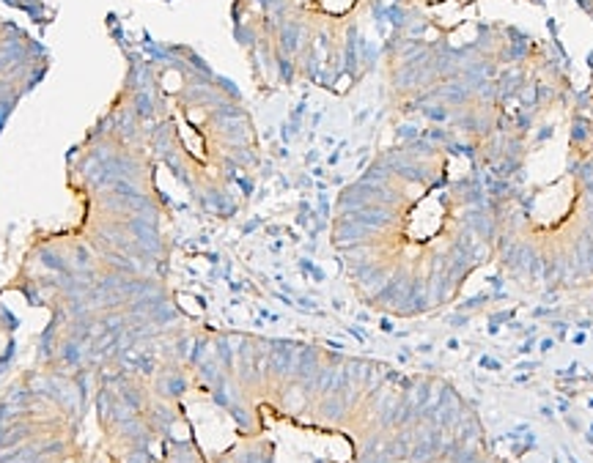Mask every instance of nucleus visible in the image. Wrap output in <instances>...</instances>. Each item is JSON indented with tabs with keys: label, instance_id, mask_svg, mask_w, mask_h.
<instances>
[{
	"label": "nucleus",
	"instance_id": "obj_8",
	"mask_svg": "<svg viewBox=\"0 0 593 463\" xmlns=\"http://www.w3.org/2000/svg\"><path fill=\"white\" fill-rule=\"evenodd\" d=\"M478 365H481L483 367V370H500V362H497L495 359V356H486V353H483V356H481V359H478Z\"/></svg>",
	"mask_w": 593,
	"mask_h": 463
},
{
	"label": "nucleus",
	"instance_id": "obj_1",
	"mask_svg": "<svg viewBox=\"0 0 593 463\" xmlns=\"http://www.w3.org/2000/svg\"><path fill=\"white\" fill-rule=\"evenodd\" d=\"M132 96L119 93L66 156V181L80 203L71 228L30 239L8 290L47 307V367L88 381L157 378L190 362L170 296L167 195Z\"/></svg>",
	"mask_w": 593,
	"mask_h": 463
},
{
	"label": "nucleus",
	"instance_id": "obj_5",
	"mask_svg": "<svg viewBox=\"0 0 593 463\" xmlns=\"http://www.w3.org/2000/svg\"><path fill=\"white\" fill-rule=\"evenodd\" d=\"M453 430H456V441H459L461 447H464V444L470 447V444H475L481 439V425H478L475 417H467V419H464V414H461V419L456 422Z\"/></svg>",
	"mask_w": 593,
	"mask_h": 463
},
{
	"label": "nucleus",
	"instance_id": "obj_7",
	"mask_svg": "<svg viewBox=\"0 0 593 463\" xmlns=\"http://www.w3.org/2000/svg\"><path fill=\"white\" fill-rule=\"evenodd\" d=\"M492 302V293L489 290H483V293H475L473 299H467V302H461V310H475V307H481V304Z\"/></svg>",
	"mask_w": 593,
	"mask_h": 463
},
{
	"label": "nucleus",
	"instance_id": "obj_16",
	"mask_svg": "<svg viewBox=\"0 0 593 463\" xmlns=\"http://www.w3.org/2000/svg\"><path fill=\"white\" fill-rule=\"evenodd\" d=\"M569 461H571V463H579V461H574V455H569Z\"/></svg>",
	"mask_w": 593,
	"mask_h": 463
},
{
	"label": "nucleus",
	"instance_id": "obj_9",
	"mask_svg": "<svg viewBox=\"0 0 593 463\" xmlns=\"http://www.w3.org/2000/svg\"><path fill=\"white\" fill-rule=\"evenodd\" d=\"M451 324H453V326H467V315H453V318H451Z\"/></svg>",
	"mask_w": 593,
	"mask_h": 463
},
{
	"label": "nucleus",
	"instance_id": "obj_11",
	"mask_svg": "<svg viewBox=\"0 0 593 463\" xmlns=\"http://www.w3.org/2000/svg\"><path fill=\"white\" fill-rule=\"evenodd\" d=\"M489 283H492V285H495L497 290H500V288H502V277H492V280H489Z\"/></svg>",
	"mask_w": 593,
	"mask_h": 463
},
{
	"label": "nucleus",
	"instance_id": "obj_18",
	"mask_svg": "<svg viewBox=\"0 0 593 463\" xmlns=\"http://www.w3.org/2000/svg\"><path fill=\"white\" fill-rule=\"evenodd\" d=\"M591 406H593V397H591Z\"/></svg>",
	"mask_w": 593,
	"mask_h": 463
},
{
	"label": "nucleus",
	"instance_id": "obj_15",
	"mask_svg": "<svg viewBox=\"0 0 593 463\" xmlns=\"http://www.w3.org/2000/svg\"><path fill=\"white\" fill-rule=\"evenodd\" d=\"M478 463H492V461H483V458H478Z\"/></svg>",
	"mask_w": 593,
	"mask_h": 463
},
{
	"label": "nucleus",
	"instance_id": "obj_2",
	"mask_svg": "<svg viewBox=\"0 0 593 463\" xmlns=\"http://www.w3.org/2000/svg\"><path fill=\"white\" fill-rule=\"evenodd\" d=\"M49 58L36 39L11 22H0V104L17 107L20 99L42 83Z\"/></svg>",
	"mask_w": 593,
	"mask_h": 463
},
{
	"label": "nucleus",
	"instance_id": "obj_13",
	"mask_svg": "<svg viewBox=\"0 0 593 463\" xmlns=\"http://www.w3.org/2000/svg\"><path fill=\"white\" fill-rule=\"evenodd\" d=\"M549 312L552 310H546V307H538V310H536V318H541V315H549Z\"/></svg>",
	"mask_w": 593,
	"mask_h": 463
},
{
	"label": "nucleus",
	"instance_id": "obj_17",
	"mask_svg": "<svg viewBox=\"0 0 593 463\" xmlns=\"http://www.w3.org/2000/svg\"><path fill=\"white\" fill-rule=\"evenodd\" d=\"M591 433H593V425H591Z\"/></svg>",
	"mask_w": 593,
	"mask_h": 463
},
{
	"label": "nucleus",
	"instance_id": "obj_14",
	"mask_svg": "<svg viewBox=\"0 0 593 463\" xmlns=\"http://www.w3.org/2000/svg\"><path fill=\"white\" fill-rule=\"evenodd\" d=\"M558 406H560V411H563V414L569 411V400H563V397H560V403H558Z\"/></svg>",
	"mask_w": 593,
	"mask_h": 463
},
{
	"label": "nucleus",
	"instance_id": "obj_12",
	"mask_svg": "<svg viewBox=\"0 0 593 463\" xmlns=\"http://www.w3.org/2000/svg\"><path fill=\"white\" fill-rule=\"evenodd\" d=\"M582 343H585V334H582V332L574 334V346H582Z\"/></svg>",
	"mask_w": 593,
	"mask_h": 463
},
{
	"label": "nucleus",
	"instance_id": "obj_19",
	"mask_svg": "<svg viewBox=\"0 0 593 463\" xmlns=\"http://www.w3.org/2000/svg\"><path fill=\"white\" fill-rule=\"evenodd\" d=\"M555 463H560V461H555Z\"/></svg>",
	"mask_w": 593,
	"mask_h": 463
},
{
	"label": "nucleus",
	"instance_id": "obj_6",
	"mask_svg": "<svg viewBox=\"0 0 593 463\" xmlns=\"http://www.w3.org/2000/svg\"><path fill=\"white\" fill-rule=\"evenodd\" d=\"M451 463H478V452L473 447H459L451 455Z\"/></svg>",
	"mask_w": 593,
	"mask_h": 463
},
{
	"label": "nucleus",
	"instance_id": "obj_3",
	"mask_svg": "<svg viewBox=\"0 0 593 463\" xmlns=\"http://www.w3.org/2000/svg\"><path fill=\"white\" fill-rule=\"evenodd\" d=\"M426 290H428V302L434 304H445L453 293V283H451V277L448 274H428L426 277Z\"/></svg>",
	"mask_w": 593,
	"mask_h": 463
},
{
	"label": "nucleus",
	"instance_id": "obj_10",
	"mask_svg": "<svg viewBox=\"0 0 593 463\" xmlns=\"http://www.w3.org/2000/svg\"><path fill=\"white\" fill-rule=\"evenodd\" d=\"M552 346H555V340H552V337H544V340H541V351H549Z\"/></svg>",
	"mask_w": 593,
	"mask_h": 463
},
{
	"label": "nucleus",
	"instance_id": "obj_4",
	"mask_svg": "<svg viewBox=\"0 0 593 463\" xmlns=\"http://www.w3.org/2000/svg\"><path fill=\"white\" fill-rule=\"evenodd\" d=\"M574 258H577L582 274H593V233L591 230L579 233V239L574 242Z\"/></svg>",
	"mask_w": 593,
	"mask_h": 463
}]
</instances>
